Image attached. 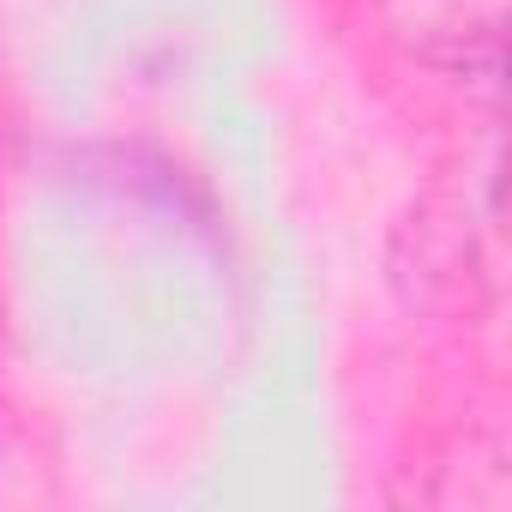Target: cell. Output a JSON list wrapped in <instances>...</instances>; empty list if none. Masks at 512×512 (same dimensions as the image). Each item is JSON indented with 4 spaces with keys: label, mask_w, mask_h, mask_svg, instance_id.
Returning a JSON list of instances; mask_svg holds the SVG:
<instances>
[{
    "label": "cell",
    "mask_w": 512,
    "mask_h": 512,
    "mask_svg": "<svg viewBox=\"0 0 512 512\" xmlns=\"http://www.w3.org/2000/svg\"><path fill=\"white\" fill-rule=\"evenodd\" d=\"M500 7L506 0H386L398 37L416 55L440 61V67L494 61V49H500Z\"/></svg>",
    "instance_id": "cell-1"
}]
</instances>
